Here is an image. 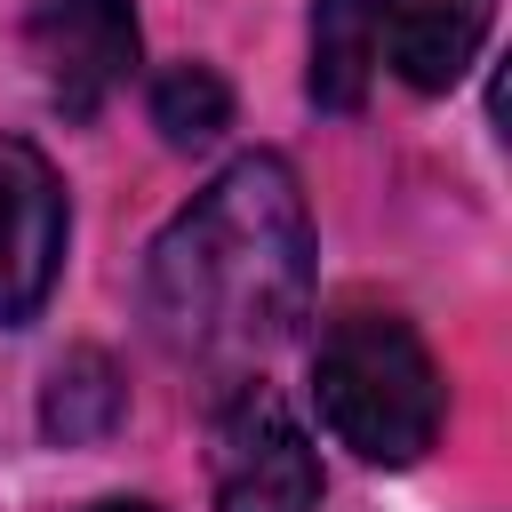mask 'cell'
Returning a JSON list of instances; mask_svg holds the SVG:
<instances>
[{
  "label": "cell",
  "mask_w": 512,
  "mask_h": 512,
  "mask_svg": "<svg viewBox=\"0 0 512 512\" xmlns=\"http://www.w3.org/2000/svg\"><path fill=\"white\" fill-rule=\"evenodd\" d=\"M312 304V216L280 152H240L176 208L144 264V312L184 360L272 352Z\"/></svg>",
  "instance_id": "obj_1"
},
{
  "label": "cell",
  "mask_w": 512,
  "mask_h": 512,
  "mask_svg": "<svg viewBox=\"0 0 512 512\" xmlns=\"http://www.w3.org/2000/svg\"><path fill=\"white\" fill-rule=\"evenodd\" d=\"M312 392H320V424L360 464H416L448 416V384H440L424 336L392 312L328 320V336L312 352Z\"/></svg>",
  "instance_id": "obj_2"
},
{
  "label": "cell",
  "mask_w": 512,
  "mask_h": 512,
  "mask_svg": "<svg viewBox=\"0 0 512 512\" xmlns=\"http://www.w3.org/2000/svg\"><path fill=\"white\" fill-rule=\"evenodd\" d=\"M216 512H320V456L272 384H240L208 424Z\"/></svg>",
  "instance_id": "obj_3"
},
{
  "label": "cell",
  "mask_w": 512,
  "mask_h": 512,
  "mask_svg": "<svg viewBox=\"0 0 512 512\" xmlns=\"http://www.w3.org/2000/svg\"><path fill=\"white\" fill-rule=\"evenodd\" d=\"M64 240H72V208L56 168L24 136H0V328H24L48 304L64 272Z\"/></svg>",
  "instance_id": "obj_4"
},
{
  "label": "cell",
  "mask_w": 512,
  "mask_h": 512,
  "mask_svg": "<svg viewBox=\"0 0 512 512\" xmlns=\"http://www.w3.org/2000/svg\"><path fill=\"white\" fill-rule=\"evenodd\" d=\"M24 32H32L48 96L72 120H88L136 72V8L128 0H24Z\"/></svg>",
  "instance_id": "obj_5"
},
{
  "label": "cell",
  "mask_w": 512,
  "mask_h": 512,
  "mask_svg": "<svg viewBox=\"0 0 512 512\" xmlns=\"http://www.w3.org/2000/svg\"><path fill=\"white\" fill-rule=\"evenodd\" d=\"M368 32H376V56H384L408 88L440 96V88H456L464 64L480 56V40H488V0H376V8H368Z\"/></svg>",
  "instance_id": "obj_6"
},
{
  "label": "cell",
  "mask_w": 512,
  "mask_h": 512,
  "mask_svg": "<svg viewBox=\"0 0 512 512\" xmlns=\"http://www.w3.org/2000/svg\"><path fill=\"white\" fill-rule=\"evenodd\" d=\"M368 72H376L368 8H360V0H320V8H312V72H304L312 104H320V112H360Z\"/></svg>",
  "instance_id": "obj_7"
},
{
  "label": "cell",
  "mask_w": 512,
  "mask_h": 512,
  "mask_svg": "<svg viewBox=\"0 0 512 512\" xmlns=\"http://www.w3.org/2000/svg\"><path fill=\"white\" fill-rule=\"evenodd\" d=\"M120 408H128V392H120L112 360H104V352H72V360H64V368L48 376L40 424H48V440L80 448V440H104V432L120 424Z\"/></svg>",
  "instance_id": "obj_8"
},
{
  "label": "cell",
  "mask_w": 512,
  "mask_h": 512,
  "mask_svg": "<svg viewBox=\"0 0 512 512\" xmlns=\"http://www.w3.org/2000/svg\"><path fill=\"white\" fill-rule=\"evenodd\" d=\"M152 128H160L176 152L216 144V136L232 128V88H224V72H216V64H168V72L152 80Z\"/></svg>",
  "instance_id": "obj_9"
},
{
  "label": "cell",
  "mask_w": 512,
  "mask_h": 512,
  "mask_svg": "<svg viewBox=\"0 0 512 512\" xmlns=\"http://www.w3.org/2000/svg\"><path fill=\"white\" fill-rule=\"evenodd\" d=\"M88 512H160V504H136V496H104V504H88Z\"/></svg>",
  "instance_id": "obj_10"
}]
</instances>
